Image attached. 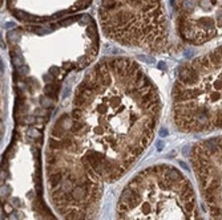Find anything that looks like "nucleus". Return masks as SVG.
<instances>
[{
  "mask_svg": "<svg viewBox=\"0 0 222 220\" xmlns=\"http://www.w3.org/2000/svg\"><path fill=\"white\" fill-rule=\"evenodd\" d=\"M161 115L156 86L128 58L101 61L75 91L72 127L100 179L115 182L152 142Z\"/></svg>",
  "mask_w": 222,
  "mask_h": 220,
  "instance_id": "f257e3e1",
  "label": "nucleus"
},
{
  "mask_svg": "<svg viewBox=\"0 0 222 220\" xmlns=\"http://www.w3.org/2000/svg\"><path fill=\"white\" fill-rule=\"evenodd\" d=\"M84 153L85 146L72 127L71 113L63 114L49 135L47 171L52 199L65 220H88L100 200V178Z\"/></svg>",
  "mask_w": 222,
  "mask_h": 220,
  "instance_id": "f03ea898",
  "label": "nucleus"
},
{
  "mask_svg": "<svg viewBox=\"0 0 222 220\" xmlns=\"http://www.w3.org/2000/svg\"><path fill=\"white\" fill-rule=\"evenodd\" d=\"M118 220H201L186 178L174 167L156 166L129 182L118 200Z\"/></svg>",
  "mask_w": 222,
  "mask_h": 220,
  "instance_id": "7ed1b4c3",
  "label": "nucleus"
},
{
  "mask_svg": "<svg viewBox=\"0 0 222 220\" xmlns=\"http://www.w3.org/2000/svg\"><path fill=\"white\" fill-rule=\"evenodd\" d=\"M177 28L185 41L199 45L222 33V0H177Z\"/></svg>",
  "mask_w": 222,
  "mask_h": 220,
  "instance_id": "423d86ee",
  "label": "nucleus"
},
{
  "mask_svg": "<svg viewBox=\"0 0 222 220\" xmlns=\"http://www.w3.org/2000/svg\"><path fill=\"white\" fill-rule=\"evenodd\" d=\"M192 162L210 220H222V135L197 143Z\"/></svg>",
  "mask_w": 222,
  "mask_h": 220,
  "instance_id": "39448f33",
  "label": "nucleus"
},
{
  "mask_svg": "<svg viewBox=\"0 0 222 220\" xmlns=\"http://www.w3.org/2000/svg\"><path fill=\"white\" fill-rule=\"evenodd\" d=\"M105 33L121 44L162 51L168 45L161 0H101Z\"/></svg>",
  "mask_w": 222,
  "mask_h": 220,
  "instance_id": "20e7f679",
  "label": "nucleus"
}]
</instances>
